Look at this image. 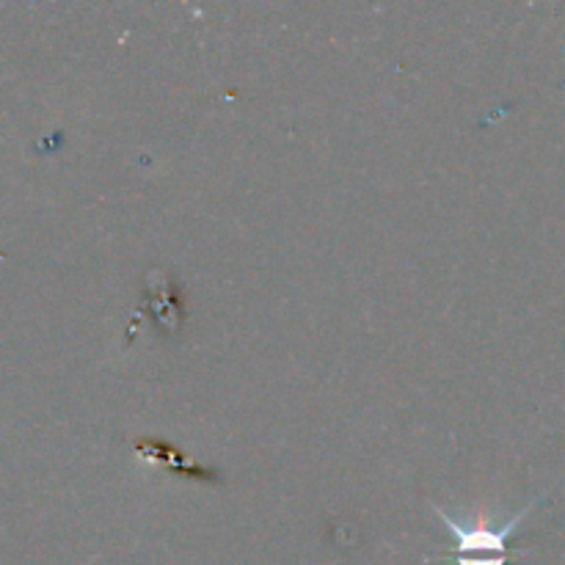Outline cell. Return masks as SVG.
<instances>
[{
    "mask_svg": "<svg viewBox=\"0 0 565 565\" xmlns=\"http://www.w3.org/2000/svg\"><path fill=\"white\" fill-rule=\"evenodd\" d=\"M136 450L143 461L154 463V467H166V469H171V472L191 475V478H199V480L218 478V475L210 472V469H202V467H196V463L185 461V458H182L174 447L166 445L163 439H136Z\"/></svg>",
    "mask_w": 565,
    "mask_h": 565,
    "instance_id": "obj_1",
    "label": "cell"
},
{
    "mask_svg": "<svg viewBox=\"0 0 565 565\" xmlns=\"http://www.w3.org/2000/svg\"><path fill=\"white\" fill-rule=\"evenodd\" d=\"M445 561H450L452 565H508V561H511V555H508V557H480V555H450V557H445Z\"/></svg>",
    "mask_w": 565,
    "mask_h": 565,
    "instance_id": "obj_2",
    "label": "cell"
}]
</instances>
